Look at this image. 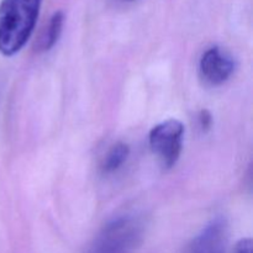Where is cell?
<instances>
[{
	"instance_id": "6da1fadb",
	"label": "cell",
	"mask_w": 253,
	"mask_h": 253,
	"mask_svg": "<svg viewBox=\"0 0 253 253\" xmlns=\"http://www.w3.org/2000/svg\"><path fill=\"white\" fill-rule=\"evenodd\" d=\"M42 0H0V53L21 51L34 32Z\"/></svg>"
},
{
	"instance_id": "7a4b0ae2",
	"label": "cell",
	"mask_w": 253,
	"mask_h": 253,
	"mask_svg": "<svg viewBox=\"0 0 253 253\" xmlns=\"http://www.w3.org/2000/svg\"><path fill=\"white\" fill-rule=\"evenodd\" d=\"M143 235V221L126 214L109 221L84 253H133Z\"/></svg>"
},
{
	"instance_id": "3957f363",
	"label": "cell",
	"mask_w": 253,
	"mask_h": 253,
	"mask_svg": "<svg viewBox=\"0 0 253 253\" xmlns=\"http://www.w3.org/2000/svg\"><path fill=\"white\" fill-rule=\"evenodd\" d=\"M184 140V125L177 119H167L153 126L148 135L152 152L162 167L170 169L180 157Z\"/></svg>"
},
{
	"instance_id": "277c9868",
	"label": "cell",
	"mask_w": 253,
	"mask_h": 253,
	"mask_svg": "<svg viewBox=\"0 0 253 253\" xmlns=\"http://www.w3.org/2000/svg\"><path fill=\"white\" fill-rule=\"evenodd\" d=\"M235 67L236 63L234 57L217 46L208 48L199 61L200 77L205 83L214 86L221 85L229 81L234 74Z\"/></svg>"
},
{
	"instance_id": "5b68a950",
	"label": "cell",
	"mask_w": 253,
	"mask_h": 253,
	"mask_svg": "<svg viewBox=\"0 0 253 253\" xmlns=\"http://www.w3.org/2000/svg\"><path fill=\"white\" fill-rule=\"evenodd\" d=\"M227 224L222 217L211 220L193 239L185 253H226Z\"/></svg>"
},
{
	"instance_id": "8992f818",
	"label": "cell",
	"mask_w": 253,
	"mask_h": 253,
	"mask_svg": "<svg viewBox=\"0 0 253 253\" xmlns=\"http://www.w3.org/2000/svg\"><path fill=\"white\" fill-rule=\"evenodd\" d=\"M64 24V14L62 11H56L51 17L40 40V49L49 51L58 41L62 34Z\"/></svg>"
},
{
	"instance_id": "52a82bcc",
	"label": "cell",
	"mask_w": 253,
	"mask_h": 253,
	"mask_svg": "<svg viewBox=\"0 0 253 253\" xmlns=\"http://www.w3.org/2000/svg\"><path fill=\"white\" fill-rule=\"evenodd\" d=\"M128 155H130V147L124 142H118L111 146L110 150L105 155L101 165V169L105 174L116 172L124 166V163L127 161Z\"/></svg>"
},
{
	"instance_id": "ba28073f",
	"label": "cell",
	"mask_w": 253,
	"mask_h": 253,
	"mask_svg": "<svg viewBox=\"0 0 253 253\" xmlns=\"http://www.w3.org/2000/svg\"><path fill=\"white\" fill-rule=\"evenodd\" d=\"M253 245L251 239H242L236 244L234 253H252Z\"/></svg>"
},
{
	"instance_id": "9c48e42d",
	"label": "cell",
	"mask_w": 253,
	"mask_h": 253,
	"mask_svg": "<svg viewBox=\"0 0 253 253\" xmlns=\"http://www.w3.org/2000/svg\"><path fill=\"white\" fill-rule=\"evenodd\" d=\"M212 118L208 110H202L199 114V126L203 130H209L211 127Z\"/></svg>"
}]
</instances>
